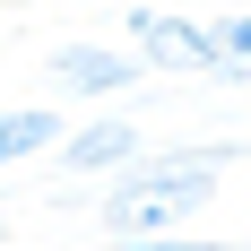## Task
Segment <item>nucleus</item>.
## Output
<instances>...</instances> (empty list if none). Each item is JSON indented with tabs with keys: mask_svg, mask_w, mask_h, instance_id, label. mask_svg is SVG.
<instances>
[{
	"mask_svg": "<svg viewBox=\"0 0 251 251\" xmlns=\"http://www.w3.org/2000/svg\"><path fill=\"white\" fill-rule=\"evenodd\" d=\"M234 165H243V148H234V139H217V148H139L96 217H104V234H113V243L182 234V217H200Z\"/></svg>",
	"mask_w": 251,
	"mask_h": 251,
	"instance_id": "f257e3e1",
	"label": "nucleus"
},
{
	"mask_svg": "<svg viewBox=\"0 0 251 251\" xmlns=\"http://www.w3.org/2000/svg\"><path fill=\"white\" fill-rule=\"evenodd\" d=\"M130 44H139V70H217L208 26L174 18V9H130Z\"/></svg>",
	"mask_w": 251,
	"mask_h": 251,
	"instance_id": "f03ea898",
	"label": "nucleus"
},
{
	"mask_svg": "<svg viewBox=\"0 0 251 251\" xmlns=\"http://www.w3.org/2000/svg\"><path fill=\"white\" fill-rule=\"evenodd\" d=\"M139 61H130V52H113V44H61L52 52V87H61V96H130V87H139Z\"/></svg>",
	"mask_w": 251,
	"mask_h": 251,
	"instance_id": "7ed1b4c3",
	"label": "nucleus"
},
{
	"mask_svg": "<svg viewBox=\"0 0 251 251\" xmlns=\"http://www.w3.org/2000/svg\"><path fill=\"white\" fill-rule=\"evenodd\" d=\"M139 148H148V130H139V122H78V130L52 139V156H61L70 174H122Z\"/></svg>",
	"mask_w": 251,
	"mask_h": 251,
	"instance_id": "20e7f679",
	"label": "nucleus"
},
{
	"mask_svg": "<svg viewBox=\"0 0 251 251\" xmlns=\"http://www.w3.org/2000/svg\"><path fill=\"white\" fill-rule=\"evenodd\" d=\"M61 113L52 104H18V113H0V165H26V156H52V139H61Z\"/></svg>",
	"mask_w": 251,
	"mask_h": 251,
	"instance_id": "39448f33",
	"label": "nucleus"
},
{
	"mask_svg": "<svg viewBox=\"0 0 251 251\" xmlns=\"http://www.w3.org/2000/svg\"><path fill=\"white\" fill-rule=\"evenodd\" d=\"M208 52H217V78H243V61H251V18L243 9H226L208 26Z\"/></svg>",
	"mask_w": 251,
	"mask_h": 251,
	"instance_id": "423d86ee",
	"label": "nucleus"
},
{
	"mask_svg": "<svg viewBox=\"0 0 251 251\" xmlns=\"http://www.w3.org/2000/svg\"><path fill=\"white\" fill-rule=\"evenodd\" d=\"M122 251H234V243H208V234H139Z\"/></svg>",
	"mask_w": 251,
	"mask_h": 251,
	"instance_id": "0eeeda50",
	"label": "nucleus"
},
{
	"mask_svg": "<svg viewBox=\"0 0 251 251\" xmlns=\"http://www.w3.org/2000/svg\"><path fill=\"white\" fill-rule=\"evenodd\" d=\"M0 243H9V217H0Z\"/></svg>",
	"mask_w": 251,
	"mask_h": 251,
	"instance_id": "6e6552de",
	"label": "nucleus"
}]
</instances>
